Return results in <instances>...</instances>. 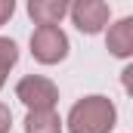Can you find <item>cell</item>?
I'll return each instance as SVG.
<instances>
[{
  "mask_svg": "<svg viewBox=\"0 0 133 133\" xmlns=\"http://www.w3.org/2000/svg\"><path fill=\"white\" fill-rule=\"evenodd\" d=\"M62 124L68 133H111L118 127V105L102 93L81 96L68 108V118Z\"/></svg>",
  "mask_w": 133,
  "mask_h": 133,
  "instance_id": "6da1fadb",
  "label": "cell"
},
{
  "mask_svg": "<svg viewBox=\"0 0 133 133\" xmlns=\"http://www.w3.org/2000/svg\"><path fill=\"white\" fill-rule=\"evenodd\" d=\"M28 46H31V59L37 65H59L71 53V40L59 25H37L31 31Z\"/></svg>",
  "mask_w": 133,
  "mask_h": 133,
  "instance_id": "7a4b0ae2",
  "label": "cell"
},
{
  "mask_svg": "<svg viewBox=\"0 0 133 133\" xmlns=\"http://www.w3.org/2000/svg\"><path fill=\"white\" fill-rule=\"evenodd\" d=\"M68 19L81 34L96 37L111 22V6H108V0H71L68 3Z\"/></svg>",
  "mask_w": 133,
  "mask_h": 133,
  "instance_id": "3957f363",
  "label": "cell"
},
{
  "mask_svg": "<svg viewBox=\"0 0 133 133\" xmlns=\"http://www.w3.org/2000/svg\"><path fill=\"white\" fill-rule=\"evenodd\" d=\"M16 99L28 111L31 108H56L59 105V87L46 74H25L16 84Z\"/></svg>",
  "mask_w": 133,
  "mask_h": 133,
  "instance_id": "277c9868",
  "label": "cell"
},
{
  "mask_svg": "<svg viewBox=\"0 0 133 133\" xmlns=\"http://www.w3.org/2000/svg\"><path fill=\"white\" fill-rule=\"evenodd\" d=\"M102 34H105L108 56H115L121 62H130L133 59V16H121V19L108 22Z\"/></svg>",
  "mask_w": 133,
  "mask_h": 133,
  "instance_id": "5b68a950",
  "label": "cell"
},
{
  "mask_svg": "<svg viewBox=\"0 0 133 133\" xmlns=\"http://www.w3.org/2000/svg\"><path fill=\"white\" fill-rule=\"evenodd\" d=\"M71 0H25L28 19L34 25H62Z\"/></svg>",
  "mask_w": 133,
  "mask_h": 133,
  "instance_id": "8992f818",
  "label": "cell"
},
{
  "mask_svg": "<svg viewBox=\"0 0 133 133\" xmlns=\"http://www.w3.org/2000/svg\"><path fill=\"white\" fill-rule=\"evenodd\" d=\"M25 133H65L62 115L56 108H31L25 115Z\"/></svg>",
  "mask_w": 133,
  "mask_h": 133,
  "instance_id": "52a82bcc",
  "label": "cell"
},
{
  "mask_svg": "<svg viewBox=\"0 0 133 133\" xmlns=\"http://www.w3.org/2000/svg\"><path fill=\"white\" fill-rule=\"evenodd\" d=\"M16 62H19V43L12 37H0V90L6 87V77L16 68Z\"/></svg>",
  "mask_w": 133,
  "mask_h": 133,
  "instance_id": "ba28073f",
  "label": "cell"
},
{
  "mask_svg": "<svg viewBox=\"0 0 133 133\" xmlns=\"http://www.w3.org/2000/svg\"><path fill=\"white\" fill-rule=\"evenodd\" d=\"M12 16H16V0H0V28L9 25Z\"/></svg>",
  "mask_w": 133,
  "mask_h": 133,
  "instance_id": "9c48e42d",
  "label": "cell"
},
{
  "mask_svg": "<svg viewBox=\"0 0 133 133\" xmlns=\"http://www.w3.org/2000/svg\"><path fill=\"white\" fill-rule=\"evenodd\" d=\"M9 127H12V111L6 102H0V133H9Z\"/></svg>",
  "mask_w": 133,
  "mask_h": 133,
  "instance_id": "30bf717a",
  "label": "cell"
}]
</instances>
